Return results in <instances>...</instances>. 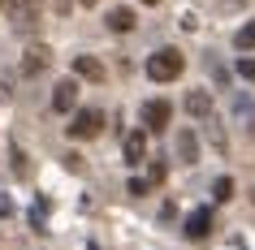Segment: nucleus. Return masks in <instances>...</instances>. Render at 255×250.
<instances>
[{
    "mask_svg": "<svg viewBox=\"0 0 255 250\" xmlns=\"http://www.w3.org/2000/svg\"><path fill=\"white\" fill-rule=\"evenodd\" d=\"M251 198H255V194H251Z\"/></svg>",
    "mask_w": 255,
    "mask_h": 250,
    "instance_id": "24",
    "label": "nucleus"
},
{
    "mask_svg": "<svg viewBox=\"0 0 255 250\" xmlns=\"http://www.w3.org/2000/svg\"><path fill=\"white\" fill-rule=\"evenodd\" d=\"M69 4H74V0H52V9H56V13H69Z\"/></svg>",
    "mask_w": 255,
    "mask_h": 250,
    "instance_id": "20",
    "label": "nucleus"
},
{
    "mask_svg": "<svg viewBox=\"0 0 255 250\" xmlns=\"http://www.w3.org/2000/svg\"><path fill=\"white\" fill-rule=\"evenodd\" d=\"M74 78H87V82H104L108 69L95 61V56H74Z\"/></svg>",
    "mask_w": 255,
    "mask_h": 250,
    "instance_id": "8",
    "label": "nucleus"
},
{
    "mask_svg": "<svg viewBox=\"0 0 255 250\" xmlns=\"http://www.w3.org/2000/svg\"><path fill=\"white\" fill-rule=\"evenodd\" d=\"M74 104H78V82H74V78L56 82V86H52V108H56V112H74Z\"/></svg>",
    "mask_w": 255,
    "mask_h": 250,
    "instance_id": "7",
    "label": "nucleus"
},
{
    "mask_svg": "<svg viewBox=\"0 0 255 250\" xmlns=\"http://www.w3.org/2000/svg\"><path fill=\"white\" fill-rule=\"evenodd\" d=\"M126 190H130V194H147V190H151V185H147V181H138V177H134V181H130V185H126Z\"/></svg>",
    "mask_w": 255,
    "mask_h": 250,
    "instance_id": "19",
    "label": "nucleus"
},
{
    "mask_svg": "<svg viewBox=\"0 0 255 250\" xmlns=\"http://www.w3.org/2000/svg\"><path fill=\"white\" fill-rule=\"evenodd\" d=\"M238 74L247 82H255V56H242V61H238Z\"/></svg>",
    "mask_w": 255,
    "mask_h": 250,
    "instance_id": "16",
    "label": "nucleus"
},
{
    "mask_svg": "<svg viewBox=\"0 0 255 250\" xmlns=\"http://www.w3.org/2000/svg\"><path fill=\"white\" fill-rule=\"evenodd\" d=\"M0 9H4V0H0Z\"/></svg>",
    "mask_w": 255,
    "mask_h": 250,
    "instance_id": "23",
    "label": "nucleus"
},
{
    "mask_svg": "<svg viewBox=\"0 0 255 250\" xmlns=\"http://www.w3.org/2000/svg\"><path fill=\"white\" fill-rule=\"evenodd\" d=\"M182 69H186V56L177 52V48H160L147 61V78L151 82H173V78H182Z\"/></svg>",
    "mask_w": 255,
    "mask_h": 250,
    "instance_id": "1",
    "label": "nucleus"
},
{
    "mask_svg": "<svg viewBox=\"0 0 255 250\" xmlns=\"http://www.w3.org/2000/svg\"><path fill=\"white\" fill-rule=\"evenodd\" d=\"M9 17H13L17 30H35L43 17V0H13L9 4Z\"/></svg>",
    "mask_w": 255,
    "mask_h": 250,
    "instance_id": "3",
    "label": "nucleus"
},
{
    "mask_svg": "<svg viewBox=\"0 0 255 250\" xmlns=\"http://www.w3.org/2000/svg\"><path fill=\"white\" fill-rule=\"evenodd\" d=\"M48 61H52V52H48V48H30V52L22 56V74H26V78H35V74H43V69H48Z\"/></svg>",
    "mask_w": 255,
    "mask_h": 250,
    "instance_id": "10",
    "label": "nucleus"
},
{
    "mask_svg": "<svg viewBox=\"0 0 255 250\" xmlns=\"http://www.w3.org/2000/svg\"><path fill=\"white\" fill-rule=\"evenodd\" d=\"M164 172H169V168H164L160 160H156V164L147 168V185H160V181H164Z\"/></svg>",
    "mask_w": 255,
    "mask_h": 250,
    "instance_id": "17",
    "label": "nucleus"
},
{
    "mask_svg": "<svg viewBox=\"0 0 255 250\" xmlns=\"http://www.w3.org/2000/svg\"><path fill=\"white\" fill-rule=\"evenodd\" d=\"M234 43H238L242 52H251V48H255V22H247V26H242L238 35H234Z\"/></svg>",
    "mask_w": 255,
    "mask_h": 250,
    "instance_id": "15",
    "label": "nucleus"
},
{
    "mask_svg": "<svg viewBox=\"0 0 255 250\" xmlns=\"http://www.w3.org/2000/svg\"><path fill=\"white\" fill-rule=\"evenodd\" d=\"M100 130H104V112H100V108H82V112H74V121L65 125L69 138H82V143L95 138Z\"/></svg>",
    "mask_w": 255,
    "mask_h": 250,
    "instance_id": "2",
    "label": "nucleus"
},
{
    "mask_svg": "<svg viewBox=\"0 0 255 250\" xmlns=\"http://www.w3.org/2000/svg\"><path fill=\"white\" fill-rule=\"evenodd\" d=\"M173 147H177V160H186V164H195V160H199V138H195V130H182Z\"/></svg>",
    "mask_w": 255,
    "mask_h": 250,
    "instance_id": "12",
    "label": "nucleus"
},
{
    "mask_svg": "<svg viewBox=\"0 0 255 250\" xmlns=\"http://www.w3.org/2000/svg\"><path fill=\"white\" fill-rule=\"evenodd\" d=\"M234 125H242V134L255 138V99L251 95H234Z\"/></svg>",
    "mask_w": 255,
    "mask_h": 250,
    "instance_id": "6",
    "label": "nucleus"
},
{
    "mask_svg": "<svg viewBox=\"0 0 255 250\" xmlns=\"http://www.w3.org/2000/svg\"><path fill=\"white\" fill-rule=\"evenodd\" d=\"M143 4H160V0H143Z\"/></svg>",
    "mask_w": 255,
    "mask_h": 250,
    "instance_id": "22",
    "label": "nucleus"
},
{
    "mask_svg": "<svg viewBox=\"0 0 255 250\" xmlns=\"http://www.w3.org/2000/svg\"><path fill=\"white\" fill-rule=\"evenodd\" d=\"M91 4H95V0H82V9H91Z\"/></svg>",
    "mask_w": 255,
    "mask_h": 250,
    "instance_id": "21",
    "label": "nucleus"
},
{
    "mask_svg": "<svg viewBox=\"0 0 255 250\" xmlns=\"http://www.w3.org/2000/svg\"><path fill=\"white\" fill-rule=\"evenodd\" d=\"M186 112L195 121H208V117H212V95H208V91H190L186 95Z\"/></svg>",
    "mask_w": 255,
    "mask_h": 250,
    "instance_id": "11",
    "label": "nucleus"
},
{
    "mask_svg": "<svg viewBox=\"0 0 255 250\" xmlns=\"http://www.w3.org/2000/svg\"><path fill=\"white\" fill-rule=\"evenodd\" d=\"M108 22V30H113V35H130V30L138 26V17H134V9H113V13L104 17Z\"/></svg>",
    "mask_w": 255,
    "mask_h": 250,
    "instance_id": "9",
    "label": "nucleus"
},
{
    "mask_svg": "<svg viewBox=\"0 0 255 250\" xmlns=\"http://www.w3.org/2000/svg\"><path fill=\"white\" fill-rule=\"evenodd\" d=\"M182 233H186L190 242H203V237L212 233V211H208V207H199V211H190L186 220H182Z\"/></svg>",
    "mask_w": 255,
    "mask_h": 250,
    "instance_id": "4",
    "label": "nucleus"
},
{
    "mask_svg": "<svg viewBox=\"0 0 255 250\" xmlns=\"http://www.w3.org/2000/svg\"><path fill=\"white\" fill-rule=\"evenodd\" d=\"M169 117H173V108L164 104V99H147V104H143V125H147L151 134H160L164 125H169Z\"/></svg>",
    "mask_w": 255,
    "mask_h": 250,
    "instance_id": "5",
    "label": "nucleus"
},
{
    "mask_svg": "<svg viewBox=\"0 0 255 250\" xmlns=\"http://www.w3.org/2000/svg\"><path fill=\"white\" fill-rule=\"evenodd\" d=\"M143 160H147V134L138 130L126 138V164H143Z\"/></svg>",
    "mask_w": 255,
    "mask_h": 250,
    "instance_id": "13",
    "label": "nucleus"
},
{
    "mask_svg": "<svg viewBox=\"0 0 255 250\" xmlns=\"http://www.w3.org/2000/svg\"><path fill=\"white\" fill-rule=\"evenodd\" d=\"M208 138H212L216 151H225V130H221V125H212V130H208Z\"/></svg>",
    "mask_w": 255,
    "mask_h": 250,
    "instance_id": "18",
    "label": "nucleus"
},
{
    "mask_svg": "<svg viewBox=\"0 0 255 250\" xmlns=\"http://www.w3.org/2000/svg\"><path fill=\"white\" fill-rule=\"evenodd\" d=\"M212 198L216 203H229V198H234V181H229V177H216L212 181Z\"/></svg>",
    "mask_w": 255,
    "mask_h": 250,
    "instance_id": "14",
    "label": "nucleus"
}]
</instances>
